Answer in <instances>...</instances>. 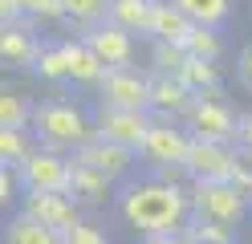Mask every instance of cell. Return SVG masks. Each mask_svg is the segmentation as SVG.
I'll return each instance as SVG.
<instances>
[{"label":"cell","mask_w":252,"mask_h":244,"mask_svg":"<svg viewBox=\"0 0 252 244\" xmlns=\"http://www.w3.org/2000/svg\"><path fill=\"white\" fill-rule=\"evenodd\" d=\"M143 244H187V236H183V232H171V236H147Z\"/></svg>","instance_id":"cell-35"},{"label":"cell","mask_w":252,"mask_h":244,"mask_svg":"<svg viewBox=\"0 0 252 244\" xmlns=\"http://www.w3.org/2000/svg\"><path fill=\"white\" fill-rule=\"evenodd\" d=\"M187 195H191V220L236 232V224L248 216V200L232 183H187Z\"/></svg>","instance_id":"cell-4"},{"label":"cell","mask_w":252,"mask_h":244,"mask_svg":"<svg viewBox=\"0 0 252 244\" xmlns=\"http://www.w3.org/2000/svg\"><path fill=\"white\" fill-rule=\"evenodd\" d=\"M155 126V114H143V110H114V106H102L94 110V130L98 139L114 142V146H126V151H143V142Z\"/></svg>","instance_id":"cell-5"},{"label":"cell","mask_w":252,"mask_h":244,"mask_svg":"<svg viewBox=\"0 0 252 244\" xmlns=\"http://www.w3.org/2000/svg\"><path fill=\"white\" fill-rule=\"evenodd\" d=\"M191 102H195V94L175 73H151V114L159 122H183Z\"/></svg>","instance_id":"cell-11"},{"label":"cell","mask_w":252,"mask_h":244,"mask_svg":"<svg viewBox=\"0 0 252 244\" xmlns=\"http://www.w3.org/2000/svg\"><path fill=\"white\" fill-rule=\"evenodd\" d=\"M151 8H155V0H110V21L106 25H114L122 33H151Z\"/></svg>","instance_id":"cell-18"},{"label":"cell","mask_w":252,"mask_h":244,"mask_svg":"<svg viewBox=\"0 0 252 244\" xmlns=\"http://www.w3.org/2000/svg\"><path fill=\"white\" fill-rule=\"evenodd\" d=\"M17 175H21V187H25V191H61V195H69V183H73V155H57V151L37 146L33 159H29Z\"/></svg>","instance_id":"cell-9"},{"label":"cell","mask_w":252,"mask_h":244,"mask_svg":"<svg viewBox=\"0 0 252 244\" xmlns=\"http://www.w3.org/2000/svg\"><path fill=\"white\" fill-rule=\"evenodd\" d=\"M195 33V25L171 4V0H155L151 8V41H163V45H187V37Z\"/></svg>","instance_id":"cell-16"},{"label":"cell","mask_w":252,"mask_h":244,"mask_svg":"<svg viewBox=\"0 0 252 244\" xmlns=\"http://www.w3.org/2000/svg\"><path fill=\"white\" fill-rule=\"evenodd\" d=\"M25 21H65V8L61 0H21Z\"/></svg>","instance_id":"cell-29"},{"label":"cell","mask_w":252,"mask_h":244,"mask_svg":"<svg viewBox=\"0 0 252 244\" xmlns=\"http://www.w3.org/2000/svg\"><path fill=\"white\" fill-rule=\"evenodd\" d=\"M4 244H65V240H61V232H53V228H45V224L17 211L4 224Z\"/></svg>","instance_id":"cell-22"},{"label":"cell","mask_w":252,"mask_h":244,"mask_svg":"<svg viewBox=\"0 0 252 244\" xmlns=\"http://www.w3.org/2000/svg\"><path fill=\"white\" fill-rule=\"evenodd\" d=\"M195 29H220L232 16V0H171Z\"/></svg>","instance_id":"cell-19"},{"label":"cell","mask_w":252,"mask_h":244,"mask_svg":"<svg viewBox=\"0 0 252 244\" xmlns=\"http://www.w3.org/2000/svg\"><path fill=\"white\" fill-rule=\"evenodd\" d=\"M183 126L191 139H203V142H224V146H236V130H240V114L228 106L224 90H212V94H195L191 110L183 114Z\"/></svg>","instance_id":"cell-3"},{"label":"cell","mask_w":252,"mask_h":244,"mask_svg":"<svg viewBox=\"0 0 252 244\" xmlns=\"http://www.w3.org/2000/svg\"><path fill=\"white\" fill-rule=\"evenodd\" d=\"M41 45L45 41H37V33L29 29L25 21L0 29V61H4V65H17V70L29 65V70H33L37 57H41Z\"/></svg>","instance_id":"cell-14"},{"label":"cell","mask_w":252,"mask_h":244,"mask_svg":"<svg viewBox=\"0 0 252 244\" xmlns=\"http://www.w3.org/2000/svg\"><path fill=\"white\" fill-rule=\"evenodd\" d=\"M69 195L82 208H102L106 200H118V183L102 171L86 167V163H73V183H69Z\"/></svg>","instance_id":"cell-15"},{"label":"cell","mask_w":252,"mask_h":244,"mask_svg":"<svg viewBox=\"0 0 252 244\" xmlns=\"http://www.w3.org/2000/svg\"><path fill=\"white\" fill-rule=\"evenodd\" d=\"M21 216H29V220H37V224L65 236L69 228L82 224V204L73 195H61V191H25L21 195Z\"/></svg>","instance_id":"cell-8"},{"label":"cell","mask_w":252,"mask_h":244,"mask_svg":"<svg viewBox=\"0 0 252 244\" xmlns=\"http://www.w3.org/2000/svg\"><path fill=\"white\" fill-rule=\"evenodd\" d=\"M102 106L114 110H143L151 114V73L143 70H110L98 86Z\"/></svg>","instance_id":"cell-10"},{"label":"cell","mask_w":252,"mask_h":244,"mask_svg":"<svg viewBox=\"0 0 252 244\" xmlns=\"http://www.w3.org/2000/svg\"><path fill=\"white\" fill-rule=\"evenodd\" d=\"M61 8H65V21L77 25L82 33L110 21V0H61Z\"/></svg>","instance_id":"cell-23"},{"label":"cell","mask_w":252,"mask_h":244,"mask_svg":"<svg viewBox=\"0 0 252 244\" xmlns=\"http://www.w3.org/2000/svg\"><path fill=\"white\" fill-rule=\"evenodd\" d=\"M187 151H191L187 126L183 122H159V118H155V126H151V135L143 142V151H138V159H143L151 171H183Z\"/></svg>","instance_id":"cell-6"},{"label":"cell","mask_w":252,"mask_h":244,"mask_svg":"<svg viewBox=\"0 0 252 244\" xmlns=\"http://www.w3.org/2000/svg\"><path fill=\"white\" fill-rule=\"evenodd\" d=\"M183 49H187V57H195V61H220V53H224L220 29H195Z\"/></svg>","instance_id":"cell-26"},{"label":"cell","mask_w":252,"mask_h":244,"mask_svg":"<svg viewBox=\"0 0 252 244\" xmlns=\"http://www.w3.org/2000/svg\"><path fill=\"white\" fill-rule=\"evenodd\" d=\"M236 163H240V151H236V146L191 139V151L183 159V175H187V183H228Z\"/></svg>","instance_id":"cell-7"},{"label":"cell","mask_w":252,"mask_h":244,"mask_svg":"<svg viewBox=\"0 0 252 244\" xmlns=\"http://www.w3.org/2000/svg\"><path fill=\"white\" fill-rule=\"evenodd\" d=\"M25 21V12H21V0H0V25H21Z\"/></svg>","instance_id":"cell-33"},{"label":"cell","mask_w":252,"mask_h":244,"mask_svg":"<svg viewBox=\"0 0 252 244\" xmlns=\"http://www.w3.org/2000/svg\"><path fill=\"white\" fill-rule=\"evenodd\" d=\"M179 81H183L191 94H212V90H220L224 73H220L216 61H195V57H187V65L179 70Z\"/></svg>","instance_id":"cell-24"},{"label":"cell","mask_w":252,"mask_h":244,"mask_svg":"<svg viewBox=\"0 0 252 244\" xmlns=\"http://www.w3.org/2000/svg\"><path fill=\"white\" fill-rule=\"evenodd\" d=\"M33 110L37 102L21 90L0 94V130H33Z\"/></svg>","instance_id":"cell-20"},{"label":"cell","mask_w":252,"mask_h":244,"mask_svg":"<svg viewBox=\"0 0 252 244\" xmlns=\"http://www.w3.org/2000/svg\"><path fill=\"white\" fill-rule=\"evenodd\" d=\"M73 163H86V167L102 171V175H110V179L118 183V179L130 175V167L138 163V155H134V151H126V146L106 142V139H94V142H86L82 151L73 155Z\"/></svg>","instance_id":"cell-13"},{"label":"cell","mask_w":252,"mask_h":244,"mask_svg":"<svg viewBox=\"0 0 252 244\" xmlns=\"http://www.w3.org/2000/svg\"><path fill=\"white\" fill-rule=\"evenodd\" d=\"M61 240H65V244H110L106 228H102V224H94V220H82L77 228H69Z\"/></svg>","instance_id":"cell-30"},{"label":"cell","mask_w":252,"mask_h":244,"mask_svg":"<svg viewBox=\"0 0 252 244\" xmlns=\"http://www.w3.org/2000/svg\"><path fill=\"white\" fill-rule=\"evenodd\" d=\"M33 73L49 86H65L69 81V53H65V41H45L41 45V57L33 65Z\"/></svg>","instance_id":"cell-21"},{"label":"cell","mask_w":252,"mask_h":244,"mask_svg":"<svg viewBox=\"0 0 252 244\" xmlns=\"http://www.w3.org/2000/svg\"><path fill=\"white\" fill-rule=\"evenodd\" d=\"M82 41L98 53L106 70H134V37L130 33H122L114 25H98V29L82 33Z\"/></svg>","instance_id":"cell-12"},{"label":"cell","mask_w":252,"mask_h":244,"mask_svg":"<svg viewBox=\"0 0 252 244\" xmlns=\"http://www.w3.org/2000/svg\"><path fill=\"white\" fill-rule=\"evenodd\" d=\"M17 195H25V187H21V175L17 171H12V167H4V171H0V204H12V200H17Z\"/></svg>","instance_id":"cell-31"},{"label":"cell","mask_w":252,"mask_h":244,"mask_svg":"<svg viewBox=\"0 0 252 244\" xmlns=\"http://www.w3.org/2000/svg\"><path fill=\"white\" fill-rule=\"evenodd\" d=\"M65 53H69V81H73V86H94V90H98L102 77L110 73L106 65L98 61V53H94L82 37H69L65 41Z\"/></svg>","instance_id":"cell-17"},{"label":"cell","mask_w":252,"mask_h":244,"mask_svg":"<svg viewBox=\"0 0 252 244\" xmlns=\"http://www.w3.org/2000/svg\"><path fill=\"white\" fill-rule=\"evenodd\" d=\"M187 65V49L183 45H163V41H155L151 45V73H175Z\"/></svg>","instance_id":"cell-27"},{"label":"cell","mask_w":252,"mask_h":244,"mask_svg":"<svg viewBox=\"0 0 252 244\" xmlns=\"http://www.w3.org/2000/svg\"><path fill=\"white\" fill-rule=\"evenodd\" d=\"M118 216L138 236H171L191 224V195L179 183H159V179H126L118 187Z\"/></svg>","instance_id":"cell-1"},{"label":"cell","mask_w":252,"mask_h":244,"mask_svg":"<svg viewBox=\"0 0 252 244\" xmlns=\"http://www.w3.org/2000/svg\"><path fill=\"white\" fill-rule=\"evenodd\" d=\"M33 139L45 151L77 155L86 142L98 139V130H94V118L77 102H69V98H45L33 110Z\"/></svg>","instance_id":"cell-2"},{"label":"cell","mask_w":252,"mask_h":244,"mask_svg":"<svg viewBox=\"0 0 252 244\" xmlns=\"http://www.w3.org/2000/svg\"><path fill=\"white\" fill-rule=\"evenodd\" d=\"M33 139H29V130H0V163L12 171H21L29 159H33Z\"/></svg>","instance_id":"cell-25"},{"label":"cell","mask_w":252,"mask_h":244,"mask_svg":"<svg viewBox=\"0 0 252 244\" xmlns=\"http://www.w3.org/2000/svg\"><path fill=\"white\" fill-rule=\"evenodd\" d=\"M236 81L252 94V41L240 49V57H236Z\"/></svg>","instance_id":"cell-32"},{"label":"cell","mask_w":252,"mask_h":244,"mask_svg":"<svg viewBox=\"0 0 252 244\" xmlns=\"http://www.w3.org/2000/svg\"><path fill=\"white\" fill-rule=\"evenodd\" d=\"M236 146H244V151H252V110L240 114V130H236Z\"/></svg>","instance_id":"cell-34"},{"label":"cell","mask_w":252,"mask_h":244,"mask_svg":"<svg viewBox=\"0 0 252 244\" xmlns=\"http://www.w3.org/2000/svg\"><path fill=\"white\" fill-rule=\"evenodd\" d=\"M183 236H187V244H232V240H236V232H232V228L203 224V220H191V224L183 228Z\"/></svg>","instance_id":"cell-28"}]
</instances>
